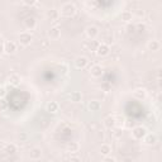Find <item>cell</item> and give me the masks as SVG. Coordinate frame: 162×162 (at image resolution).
I'll list each match as a JSON object with an SVG mask.
<instances>
[{"label": "cell", "mask_w": 162, "mask_h": 162, "mask_svg": "<svg viewBox=\"0 0 162 162\" xmlns=\"http://www.w3.org/2000/svg\"><path fill=\"white\" fill-rule=\"evenodd\" d=\"M76 6H75V4H72V3H65V4H62V6H61V14L62 15H65V17H67V18H70V17H73L75 14H76Z\"/></svg>", "instance_id": "cell-1"}, {"label": "cell", "mask_w": 162, "mask_h": 162, "mask_svg": "<svg viewBox=\"0 0 162 162\" xmlns=\"http://www.w3.org/2000/svg\"><path fill=\"white\" fill-rule=\"evenodd\" d=\"M147 133H148L147 129H146L144 127H142V125L133 128V131H132V136H133L134 139H137V141H142Z\"/></svg>", "instance_id": "cell-2"}, {"label": "cell", "mask_w": 162, "mask_h": 162, "mask_svg": "<svg viewBox=\"0 0 162 162\" xmlns=\"http://www.w3.org/2000/svg\"><path fill=\"white\" fill-rule=\"evenodd\" d=\"M19 43L23 46H29L32 41H33V36H32V33H29V32H22V33L19 34V38H18Z\"/></svg>", "instance_id": "cell-3"}, {"label": "cell", "mask_w": 162, "mask_h": 162, "mask_svg": "<svg viewBox=\"0 0 162 162\" xmlns=\"http://www.w3.org/2000/svg\"><path fill=\"white\" fill-rule=\"evenodd\" d=\"M142 141L146 146H155L157 143V136L155 133H147Z\"/></svg>", "instance_id": "cell-4"}, {"label": "cell", "mask_w": 162, "mask_h": 162, "mask_svg": "<svg viewBox=\"0 0 162 162\" xmlns=\"http://www.w3.org/2000/svg\"><path fill=\"white\" fill-rule=\"evenodd\" d=\"M17 48H18L17 43L13 42V41H8L4 45V51H5V53H8V55H13V53H15Z\"/></svg>", "instance_id": "cell-5"}, {"label": "cell", "mask_w": 162, "mask_h": 162, "mask_svg": "<svg viewBox=\"0 0 162 162\" xmlns=\"http://www.w3.org/2000/svg\"><path fill=\"white\" fill-rule=\"evenodd\" d=\"M86 36H88L90 39H95L99 36V28L95 26H89L86 28Z\"/></svg>", "instance_id": "cell-6"}, {"label": "cell", "mask_w": 162, "mask_h": 162, "mask_svg": "<svg viewBox=\"0 0 162 162\" xmlns=\"http://www.w3.org/2000/svg\"><path fill=\"white\" fill-rule=\"evenodd\" d=\"M88 65H89V60L85 56H79V57H76V60H75V66L77 69H85Z\"/></svg>", "instance_id": "cell-7"}, {"label": "cell", "mask_w": 162, "mask_h": 162, "mask_svg": "<svg viewBox=\"0 0 162 162\" xmlns=\"http://www.w3.org/2000/svg\"><path fill=\"white\" fill-rule=\"evenodd\" d=\"M48 36L51 39H58L61 37V28L57 26H53L48 30Z\"/></svg>", "instance_id": "cell-8"}, {"label": "cell", "mask_w": 162, "mask_h": 162, "mask_svg": "<svg viewBox=\"0 0 162 162\" xmlns=\"http://www.w3.org/2000/svg\"><path fill=\"white\" fill-rule=\"evenodd\" d=\"M109 51H110V47L104 45V43H100V45L98 46V48H96V53H98L99 56H101V57L109 55Z\"/></svg>", "instance_id": "cell-9"}, {"label": "cell", "mask_w": 162, "mask_h": 162, "mask_svg": "<svg viewBox=\"0 0 162 162\" xmlns=\"http://www.w3.org/2000/svg\"><path fill=\"white\" fill-rule=\"evenodd\" d=\"M90 75L93 77H100L103 75V67L100 66V65H94V66L90 69Z\"/></svg>", "instance_id": "cell-10"}, {"label": "cell", "mask_w": 162, "mask_h": 162, "mask_svg": "<svg viewBox=\"0 0 162 162\" xmlns=\"http://www.w3.org/2000/svg\"><path fill=\"white\" fill-rule=\"evenodd\" d=\"M42 157V149L38 147H33L29 151V158L30 160H39Z\"/></svg>", "instance_id": "cell-11"}, {"label": "cell", "mask_w": 162, "mask_h": 162, "mask_svg": "<svg viewBox=\"0 0 162 162\" xmlns=\"http://www.w3.org/2000/svg\"><path fill=\"white\" fill-rule=\"evenodd\" d=\"M46 17L49 20H57L58 17H60V12L57 9H49V10L46 12Z\"/></svg>", "instance_id": "cell-12"}, {"label": "cell", "mask_w": 162, "mask_h": 162, "mask_svg": "<svg viewBox=\"0 0 162 162\" xmlns=\"http://www.w3.org/2000/svg\"><path fill=\"white\" fill-rule=\"evenodd\" d=\"M112 152V146L108 144V143H103L100 146V155L104 156V157H108Z\"/></svg>", "instance_id": "cell-13"}, {"label": "cell", "mask_w": 162, "mask_h": 162, "mask_svg": "<svg viewBox=\"0 0 162 162\" xmlns=\"http://www.w3.org/2000/svg\"><path fill=\"white\" fill-rule=\"evenodd\" d=\"M20 76L18 73H12L10 76L8 77V82L10 84V85H13V86H17V85H19L20 84Z\"/></svg>", "instance_id": "cell-14"}, {"label": "cell", "mask_w": 162, "mask_h": 162, "mask_svg": "<svg viewBox=\"0 0 162 162\" xmlns=\"http://www.w3.org/2000/svg\"><path fill=\"white\" fill-rule=\"evenodd\" d=\"M46 109H47V112H49V113H57L58 109H60V105H58L57 101H49V103L47 104V106H46Z\"/></svg>", "instance_id": "cell-15"}, {"label": "cell", "mask_w": 162, "mask_h": 162, "mask_svg": "<svg viewBox=\"0 0 162 162\" xmlns=\"http://www.w3.org/2000/svg\"><path fill=\"white\" fill-rule=\"evenodd\" d=\"M89 109L91 112H99L101 109V103L98 101V100H91L89 103Z\"/></svg>", "instance_id": "cell-16"}, {"label": "cell", "mask_w": 162, "mask_h": 162, "mask_svg": "<svg viewBox=\"0 0 162 162\" xmlns=\"http://www.w3.org/2000/svg\"><path fill=\"white\" fill-rule=\"evenodd\" d=\"M148 48H149V51L156 52V51H158V49L161 48V43H160L158 41L153 39V41H151V42L148 43Z\"/></svg>", "instance_id": "cell-17"}, {"label": "cell", "mask_w": 162, "mask_h": 162, "mask_svg": "<svg viewBox=\"0 0 162 162\" xmlns=\"http://www.w3.org/2000/svg\"><path fill=\"white\" fill-rule=\"evenodd\" d=\"M80 149V144L77 142H70L67 144V151L71 153H75V152H77V151Z\"/></svg>", "instance_id": "cell-18"}, {"label": "cell", "mask_w": 162, "mask_h": 162, "mask_svg": "<svg viewBox=\"0 0 162 162\" xmlns=\"http://www.w3.org/2000/svg\"><path fill=\"white\" fill-rule=\"evenodd\" d=\"M104 124H105V127H106L108 129H112L113 127H115V118H113V117H108L104 121Z\"/></svg>", "instance_id": "cell-19"}, {"label": "cell", "mask_w": 162, "mask_h": 162, "mask_svg": "<svg viewBox=\"0 0 162 162\" xmlns=\"http://www.w3.org/2000/svg\"><path fill=\"white\" fill-rule=\"evenodd\" d=\"M121 18H122L123 22H131L132 18H133V14H132V12H129V10H124V12L122 13V15H121Z\"/></svg>", "instance_id": "cell-20"}, {"label": "cell", "mask_w": 162, "mask_h": 162, "mask_svg": "<svg viewBox=\"0 0 162 162\" xmlns=\"http://www.w3.org/2000/svg\"><path fill=\"white\" fill-rule=\"evenodd\" d=\"M81 99H82V94H81L80 91H73V93L71 94V101L79 103V101H81Z\"/></svg>", "instance_id": "cell-21"}, {"label": "cell", "mask_w": 162, "mask_h": 162, "mask_svg": "<svg viewBox=\"0 0 162 162\" xmlns=\"http://www.w3.org/2000/svg\"><path fill=\"white\" fill-rule=\"evenodd\" d=\"M26 27L28 29H34L36 28V20L33 18H28L27 22H26Z\"/></svg>", "instance_id": "cell-22"}, {"label": "cell", "mask_w": 162, "mask_h": 162, "mask_svg": "<svg viewBox=\"0 0 162 162\" xmlns=\"http://www.w3.org/2000/svg\"><path fill=\"white\" fill-rule=\"evenodd\" d=\"M134 96L138 100H142V99H144V96H146V91L144 90H136L134 91Z\"/></svg>", "instance_id": "cell-23"}, {"label": "cell", "mask_w": 162, "mask_h": 162, "mask_svg": "<svg viewBox=\"0 0 162 162\" xmlns=\"http://www.w3.org/2000/svg\"><path fill=\"white\" fill-rule=\"evenodd\" d=\"M114 42V37L112 36V34H108L106 37H104V45H106V46H109V45H112V43Z\"/></svg>", "instance_id": "cell-24"}, {"label": "cell", "mask_w": 162, "mask_h": 162, "mask_svg": "<svg viewBox=\"0 0 162 162\" xmlns=\"http://www.w3.org/2000/svg\"><path fill=\"white\" fill-rule=\"evenodd\" d=\"M15 149H17V147L14 144H8L6 148H5V152H8V153H14Z\"/></svg>", "instance_id": "cell-25"}, {"label": "cell", "mask_w": 162, "mask_h": 162, "mask_svg": "<svg viewBox=\"0 0 162 162\" xmlns=\"http://www.w3.org/2000/svg\"><path fill=\"white\" fill-rule=\"evenodd\" d=\"M18 138H19V141H20V142L27 141V139H28V134H27V133H24V132H20V134L18 136Z\"/></svg>", "instance_id": "cell-26"}, {"label": "cell", "mask_w": 162, "mask_h": 162, "mask_svg": "<svg viewBox=\"0 0 162 162\" xmlns=\"http://www.w3.org/2000/svg\"><path fill=\"white\" fill-rule=\"evenodd\" d=\"M6 106H8L6 101H5L4 99H0V112H3V110H5V109H6Z\"/></svg>", "instance_id": "cell-27"}, {"label": "cell", "mask_w": 162, "mask_h": 162, "mask_svg": "<svg viewBox=\"0 0 162 162\" xmlns=\"http://www.w3.org/2000/svg\"><path fill=\"white\" fill-rule=\"evenodd\" d=\"M69 162H81V158L79 156H71V158L69 160Z\"/></svg>", "instance_id": "cell-28"}, {"label": "cell", "mask_w": 162, "mask_h": 162, "mask_svg": "<svg viewBox=\"0 0 162 162\" xmlns=\"http://www.w3.org/2000/svg\"><path fill=\"white\" fill-rule=\"evenodd\" d=\"M5 94H6V91H5V88H4V86H0V99H4Z\"/></svg>", "instance_id": "cell-29"}, {"label": "cell", "mask_w": 162, "mask_h": 162, "mask_svg": "<svg viewBox=\"0 0 162 162\" xmlns=\"http://www.w3.org/2000/svg\"><path fill=\"white\" fill-rule=\"evenodd\" d=\"M104 162H117V161H115V158H113V157H110V156H108V157L104 158Z\"/></svg>", "instance_id": "cell-30"}, {"label": "cell", "mask_w": 162, "mask_h": 162, "mask_svg": "<svg viewBox=\"0 0 162 162\" xmlns=\"http://www.w3.org/2000/svg\"><path fill=\"white\" fill-rule=\"evenodd\" d=\"M37 2L36 0H30V2H23V4H26V5H29V6H32V5H34Z\"/></svg>", "instance_id": "cell-31"}, {"label": "cell", "mask_w": 162, "mask_h": 162, "mask_svg": "<svg viewBox=\"0 0 162 162\" xmlns=\"http://www.w3.org/2000/svg\"><path fill=\"white\" fill-rule=\"evenodd\" d=\"M122 162H133V160H132L131 157H124V158L122 160Z\"/></svg>", "instance_id": "cell-32"}]
</instances>
